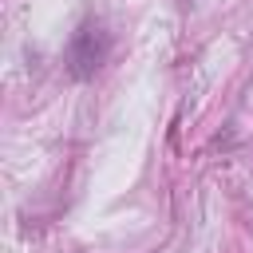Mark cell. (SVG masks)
<instances>
[{
	"label": "cell",
	"instance_id": "obj_1",
	"mask_svg": "<svg viewBox=\"0 0 253 253\" xmlns=\"http://www.w3.org/2000/svg\"><path fill=\"white\" fill-rule=\"evenodd\" d=\"M107 55V32L103 24H83L75 36H71V47H67V63H71V75L75 79H87Z\"/></svg>",
	"mask_w": 253,
	"mask_h": 253
}]
</instances>
